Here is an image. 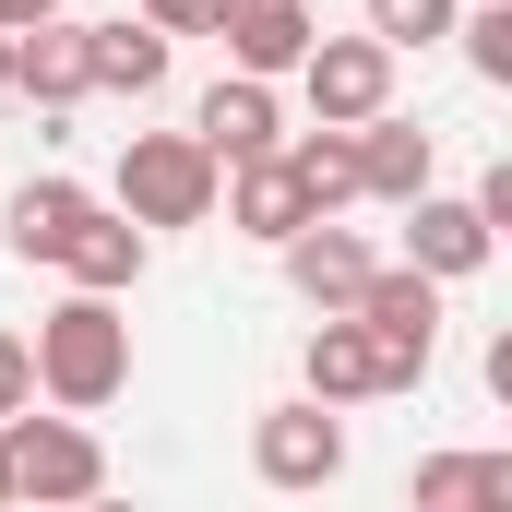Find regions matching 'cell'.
<instances>
[{
	"label": "cell",
	"instance_id": "1",
	"mask_svg": "<svg viewBox=\"0 0 512 512\" xmlns=\"http://www.w3.org/2000/svg\"><path fill=\"white\" fill-rule=\"evenodd\" d=\"M24 358H36V393L72 405V417L120 405V393H131V322H120V298H108V286H72V298L36 322Z\"/></svg>",
	"mask_w": 512,
	"mask_h": 512
},
{
	"label": "cell",
	"instance_id": "2",
	"mask_svg": "<svg viewBox=\"0 0 512 512\" xmlns=\"http://www.w3.org/2000/svg\"><path fill=\"white\" fill-rule=\"evenodd\" d=\"M108 489V441L60 405V417H36V405H12L0 417V501H96Z\"/></svg>",
	"mask_w": 512,
	"mask_h": 512
},
{
	"label": "cell",
	"instance_id": "3",
	"mask_svg": "<svg viewBox=\"0 0 512 512\" xmlns=\"http://www.w3.org/2000/svg\"><path fill=\"white\" fill-rule=\"evenodd\" d=\"M215 155L191 143V131H131L120 143V215L131 227H203L215 215Z\"/></svg>",
	"mask_w": 512,
	"mask_h": 512
},
{
	"label": "cell",
	"instance_id": "4",
	"mask_svg": "<svg viewBox=\"0 0 512 512\" xmlns=\"http://www.w3.org/2000/svg\"><path fill=\"white\" fill-rule=\"evenodd\" d=\"M346 310L370 322V346H382L393 393L429 382V358H441V274H417V262H370V286H358Z\"/></svg>",
	"mask_w": 512,
	"mask_h": 512
},
{
	"label": "cell",
	"instance_id": "5",
	"mask_svg": "<svg viewBox=\"0 0 512 512\" xmlns=\"http://www.w3.org/2000/svg\"><path fill=\"white\" fill-rule=\"evenodd\" d=\"M251 465H262V489H334V477H346V417H334L322 393H298V405H262Z\"/></svg>",
	"mask_w": 512,
	"mask_h": 512
},
{
	"label": "cell",
	"instance_id": "6",
	"mask_svg": "<svg viewBox=\"0 0 512 512\" xmlns=\"http://www.w3.org/2000/svg\"><path fill=\"white\" fill-rule=\"evenodd\" d=\"M393 215H405V262H417V274H441V286H465L477 262L501 251V227L477 215V191H441V179H429V191H405Z\"/></svg>",
	"mask_w": 512,
	"mask_h": 512
},
{
	"label": "cell",
	"instance_id": "7",
	"mask_svg": "<svg viewBox=\"0 0 512 512\" xmlns=\"http://www.w3.org/2000/svg\"><path fill=\"white\" fill-rule=\"evenodd\" d=\"M298 96H310V120H370V108H393V48L382 36H310Z\"/></svg>",
	"mask_w": 512,
	"mask_h": 512
},
{
	"label": "cell",
	"instance_id": "8",
	"mask_svg": "<svg viewBox=\"0 0 512 512\" xmlns=\"http://www.w3.org/2000/svg\"><path fill=\"white\" fill-rule=\"evenodd\" d=\"M215 203H227V227H239V239H262V251L310 227V191H298V167H286V143H274V155H239V167L215 179Z\"/></svg>",
	"mask_w": 512,
	"mask_h": 512
},
{
	"label": "cell",
	"instance_id": "9",
	"mask_svg": "<svg viewBox=\"0 0 512 512\" xmlns=\"http://www.w3.org/2000/svg\"><path fill=\"white\" fill-rule=\"evenodd\" d=\"M298 382L322 393V405H370V393H393V370H382V346H370L358 310H322L310 346H298Z\"/></svg>",
	"mask_w": 512,
	"mask_h": 512
},
{
	"label": "cell",
	"instance_id": "10",
	"mask_svg": "<svg viewBox=\"0 0 512 512\" xmlns=\"http://www.w3.org/2000/svg\"><path fill=\"white\" fill-rule=\"evenodd\" d=\"M429 179H441V143H429V120L370 108V120H358V203H405V191H429Z\"/></svg>",
	"mask_w": 512,
	"mask_h": 512
},
{
	"label": "cell",
	"instance_id": "11",
	"mask_svg": "<svg viewBox=\"0 0 512 512\" xmlns=\"http://www.w3.org/2000/svg\"><path fill=\"white\" fill-rule=\"evenodd\" d=\"M191 143H203L215 167H239V155H274V143H286V108H274V84H262V72H227V84L191 108Z\"/></svg>",
	"mask_w": 512,
	"mask_h": 512
},
{
	"label": "cell",
	"instance_id": "12",
	"mask_svg": "<svg viewBox=\"0 0 512 512\" xmlns=\"http://www.w3.org/2000/svg\"><path fill=\"white\" fill-rule=\"evenodd\" d=\"M215 36H227V72H298V48L322 36L310 24V0H215Z\"/></svg>",
	"mask_w": 512,
	"mask_h": 512
},
{
	"label": "cell",
	"instance_id": "13",
	"mask_svg": "<svg viewBox=\"0 0 512 512\" xmlns=\"http://www.w3.org/2000/svg\"><path fill=\"white\" fill-rule=\"evenodd\" d=\"M274 251H286V286H298L310 310H346V298L370 286V262H382L358 227H334V215H310V227H298V239H274Z\"/></svg>",
	"mask_w": 512,
	"mask_h": 512
},
{
	"label": "cell",
	"instance_id": "14",
	"mask_svg": "<svg viewBox=\"0 0 512 512\" xmlns=\"http://www.w3.org/2000/svg\"><path fill=\"white\" fill-rule=\"evenodd\" d=\"M12 96H36V108H84L96 96V72H84V24H24L12 36Z\"/></svg>",
	"mask_w": 512,
	"mask_h": 512
},
{
	"label": "cell",
	"instance_id": "15",
	"mask_svg": "<svg viewBox=\"0 0 512 512\" xmlns=\"http://www.w3.org/2000/svg\"><path fill=\"white\" fill-rule=\"evenodd\" d=\"M84 72H96V96H155L167 84V24H143V12H120V24H84Z\"/></svg>",
	"mask_w": 512,
	"mask_h": 512
},
{
	"label": "cell",
	"instance_id": "16",
	"mask_svg": "<svg viewBox=\"0 0 512 512\" xmlns=\"http://www.w3.org/2000/svg\"><path fill=\"white\" fill-rule=\"evenodd\" d=\"M96 215V191L84 179H24L12 203H0V239H12V262H60V239Z\"/></svg>",
	"mask_w": 512,
	"mask_h": 512
},
{
	"label": "cell",
	"instance_id": "17",
	"mask_svg": "<svg viewBox=\"0 0 512 512\" xmlns=\"http://www.w3.org/2000/svg\"><path fill=\"white\" fill-rule=\"evenodd\" d=\"M60 274H72V286H108V298H131V286H143V227L96 203V215L60 239Z\"/></svg>",
	"mask_w": 512,
	"mask_h": 512
},
{
	"label": "cell",
	"instance_id": "18",
	"mask_svg": "<svg viewBox=\"0 0 512 512\" xmlns=\"http://www.w3.org/2000/svg\"><path fill=\"white\" fill-rule=\"evenodd\" d=\"M286 167H298V191H310V215H334V203H358V120H310L286 143Z\"/></svg>",
	"mask_w": 512,
	"mask_h": 512
},
{
	"label": "cell",
	"instance_id": "19",
	"mask_svg": "<svg viewBox=\"0 0 512 512\" xmlns=\"http://www.w3.org/2000/svg\"><path fill=\"white\" fill-rule=\"evenodd\" d=\"M465 501H512V453H429L417 465V512H465Z\"/></svg>",
	"mask_w": 512,
	"mask_h": 512
},
{
	"label": "cell",
	"instance_id": "20",
	"mask_svg": "<svg viewBox=\"0 0 512 512\" xmlns=\"http://www.w3.org/2000/svg\"><path fill=\"white\" fill-rule=\"evenodd\" d=\"M453 36H465V72L477 84H512V0H465Z\"/></svg>",
	"mask_w": 512,
	"mask_h": 512
},
{
	"label": "cell",
	"instance_id": "21",
	"mask_svg": "<svg viewBox=\"0 0 512 512\" xmlns=\"http://www.w3.org/2000/svg\"><path fill=\"white\" fill-rule=\"evenodd\" d=\"M453 12H465V0H370V36L405 60V48H441V36H453Z\"/></svg>",
	"mask_w": 512,
	"mask_h": 512
},
{
	"label": "cell",
	"instance_id": "22",
	"mask_svg": "<svg viewBox=\"0 0 512 512\" xmlns=\"http://www.w3.org/2000/svg\"><path fill=\"white\" fill-rule=\"evenodd\" d=\"M143 24H167V36H215V0H131Z\"/></svg>",
	"mask_w": 512,
	"mask_h": 512
},
{
	"label": "cell",
	"instance_id": "23",
	"mask_svg": "<svg viewBox=\"0 0 512 512\" xmlns=\"http://www.w3.org/2000/svg\"><path fill=\"white\" fill-rule=\"evenodd\" d=\"M12 405H36V358H24V334H0V417Z\"/></svg>",
	"mask_w": 512,
	"mask_h": 512
},
{
	"label": "cell",
	"instance_id": "24",
	"mask_svg": "<svg viewBox=\"0 0 512 512\" xmlns=\"http://www.w3.org/2000/svg\"><path fill=\"white\" fill-rule=\"evenodd\" d=\"M60 0H0V36H24V24H48Z\"/></svg>",
	"mask_w": 512,
	"mask_h": 512
},
{
	"label": "cell",
	"instance_id": "25",
	"mask_svg": "<svg viewBox=\"0 0 512 512\" xmlns=\"http://www.w3.org/2000/svg\"><path fill=\"white\" fill-rule=\"evenodd\" d=\"M0 96H12V36H0Z\"/></svg>",
	"mask_w": 512,
	"mask_h": 512
}]
</instances>
